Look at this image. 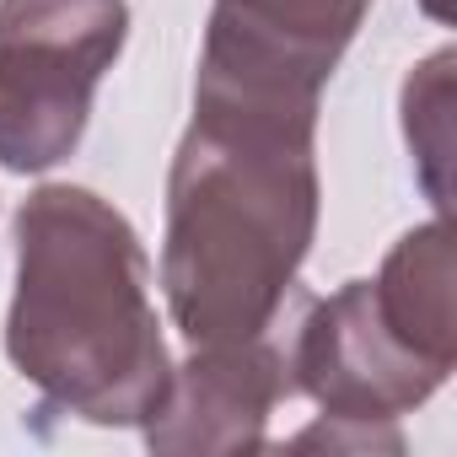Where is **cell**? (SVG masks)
I'll use <instances>...</instances> for the list:
<instances>
[{"label": "cell", "instance_id": "obj_1", "mask_svg": "<svg viewBox=\"0 0 457 457\" xmlns=\"http://www.w3.org/2000/svg\"><path fill=\"white\" fill-rule=\"evenodd\" d=\"M318 103L194 81L167 172L162 291L188 345L259 339L318 237Z\"/></svg>", "mask_w": 457, "mask_h": 457}, {"label": "cell", "instance_id": "obj_4", "mask_svg": "<svg viewBox=\"0 0 457 457\" xmlns=\"http://www.w3.org/2000/svg\"><path fill=\"white\" fill-rule=\"evenodd\" d=\"M129 38L124 0H0V167H60Z\"/></svg>", "mask_w": 457, "mask_h": 457}, {"label": "cell", "instance_id": "obj_5", "mask_svg": "<svg viewBox=\"0 0 457 457\" xmlns=\"http://www.w3.org/2000/svg\"><path fill=\"white\" fill-rule=\"evenodd\" d=\"M366 12L371 0H215L194 81L318 103Z\"/></svg>", "mask_w": 457, "mask_h": 457}, {"label": "cell", "instance_id": "obj_6", "mask_svg": "<svg viewBox=\"0 0 457 457\" xmlns=\"http://www.w3.org/2000/svg\"><path fill=\"white\" fill-rule=\"evenodd\" d=\"M291 393V366L264 334L237 345H194V355L172 366L167 398L140 430L162 457L259 452L275 403Z\"/></svg>", "mask_w": 457, "mask_h": 457}, {"label": "cell", "instance_id": "obj_3", "mask_svg": "<svg viewBox=\"0 0 457 457\" xmlns=\"http://www.w3.org/2000/svg\"><path fill=\"white\" fill-rule=\"evenodd\" d=\"M286 366L291 387L323 409V425L302 430L296 446L398 452L403 441L393 420L414 414L457 366L446 220L436 215L430 226L403 232L377 280H350L312 302Z\"/></svg>", "mask_w": 457, "mask_h": 457}, {"label": "cell", "instance_id": "obj_2", "mask_svg": "<svg viewBox=\"0 0 457 457\" xmlns=\"http://www.w3.org/2000/svg\"><path fill=\"white\" fill-rule=\"evenodd\" d=\"M6 355L49 409L87 425H145L172 382L151 259L124 210L81 183H44L17 210Z\"/></svg>", "mask_w": 457, "mask_h": 457}]
</instances>
